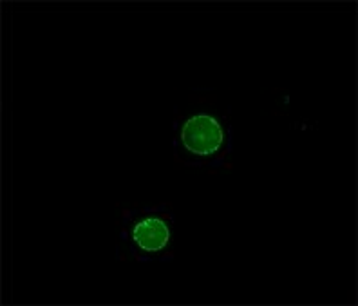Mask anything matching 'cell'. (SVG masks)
<instances>
[{
    "instance_id": "obj_2",
    "label": "cell",
    "mask_w": 358,
    "mask_h": 306,
    "mask_svg": "<svg viewBox=\"0 0 358 306\" xmlns=\"http://www.w3.org/2000/svg\"><path fill=\"white\" fill-rule=\"evenodd\" d=\"M171 239V230L165 221L157 218H149L134 227V241L145 252H159Z\"/></svg>"
},
{
    "instance_id": "obj_1",
    "label": "cell",
    "mask_w": 358,
    "mask_h": 306,
    "mask_svg": "<svg viewBox=\"0 0 358 306\" xmlns=\"http://www.w3.org/2000/svg\"><path fill=\"white\" fill-rule=\"evenodd\" d=\"M181 140L188 153L197 156H212L221 149L224 132L217 120L208 114H197L185 123Z\"/></svg>"
}]
</instances>
